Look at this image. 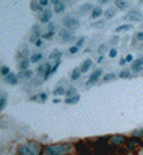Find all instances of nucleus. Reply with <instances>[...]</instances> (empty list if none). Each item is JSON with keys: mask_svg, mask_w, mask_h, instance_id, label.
I'll use <instances>...</instances> for the list:
<instances>
[{"mask_svg": "<svg viewBox=\"0 0 143 155\" xmlns=\"http://www.w3.org/2000/svg\"><path fill=\"white\" fill-rule=\"evenodd\" d=\"M71 145L68 143H56L45 147L46 155H66L71 151Z\"/></svg>", "mask_w": 143, "mask_h": 155, "instance_id": "obj_1", "label": "nucleus"}, {"mask_svg": "<svg viewBox=\"0 0 143 155\" xmlns=\"http://www.w3.org/2000/svg\"><path fill=\"white\" fill-rule=\"evenodd\" d=\"M39 154V146L35 143H26L18 149V155H37Z\"/></svg>", "mask_w": 143, "mask_h": 155, "instance_id": "obj_2", "label": "nucleus"}, {"mask_svg": "<svg viewBox=\"0 0 143 155\" xmlns=\"http://www.w3.org/2000/svg\"><path fill=\"white\" fill-rule=\"evenodd\" d=\"M63 23L67 30H74V28H76L79 26V19H76L74 17H66L63 19Z\"/></svg>", "mask_w": 143, "mask_h": 155, "instance_id": "obj_3", "label": "nucleus"}, {"mask_svg": "<svg viewBox=\"0 0 143 155\" xmlns=\"http://www.w3.org/2000/svg\"><path fill=\"white\" fill-rule=\"evenodd\" d=\"M59 36H61V39H62V41L63 43H66V41H71V40H74V35H72V32H71L70 30H62L61 32H59Z\"/></svg>", "mask_w": 143, "mask_h": 155, "instance_id": "obj_4", "label": "nucleus"}, {"mask_svg": "<svg viewBox=\"0 0 143 155\" xmlns=\"http://www.w3.org/2000/svg\"><path fill=\"white\" fill-rule=\"evenodd\" d=\"M102 75V70L101 69H98V70H95L92 75H90V78L88 79V81H87V85L89 87V85H92V84H94L95 81H97L98 79H99V76Z\"/></svg>", "mask_w": 143, "mask_h": 155, "instance_id": "obj_5", "label": "nucleus"}, {"mask_svg": "<svg viewBox=\"0 0 143 155\" xmlns=\"http://www.w3.org/2000/svg\"><path fill=\"white\" fill-rule=\"evenodd\" d=\"M129 18H130V21L139 22L142 19V13L138 11V9H132V11L129 12Z\"/></svg>", "mask_w": 143, "mask_h": 155, "instance_id": "obj_6", "label": "nucleus"}, {"mask_svg": "<svg viewBox=\"0 0 143 155\" xmlns=\"http://www.w3.org/2000/svg\"><path fill=\"white\" fill-rule=\"evenodd\" d=\"M5 81L8 84H12V85H14V84H17L18 83V78L16 76V74H9L8 76H5Z\"/></svg>", "mask_w": 143, "mask_h": 155, "instance_id": "obj_7", "label": "nucleus"}, {"mask_svg": "<svg viewBox=\"0 0 143 155\" xmlns=\"http://www.w3.org/2000/svg\"><path fill=\"white\" fill-rule=\"evenodd\" d=\"M53 4H54V11H56L57 13H61V12H63V11H65V3L57 2V0H54Z\"/></svg>", "mask_w": 143, "mask_h": 155, "instance_id": "obj_8", "label": "nucleus"}, {"mask_svg": "<svg viewBox=\"0 0 143 155\" xmlns=\"http://www.w3.org/2000/svg\"><path fill=\"white\" fill-rule=\"evenodd\" d=\"M50 18H52V11H49V9H48V11H45L44 13H43V16L40 17V21L44 22V23H46Z\"/></svg>", "mask_w": 143, "mask_h": 155, "instance_id": "obj_9", "label": "nucleus"}, {"mask_svg": "<svg viewBox=\"0 0 143 155\" xmlns=\"http://www.w3.org/2000/svg\"><path fill=\"white\" fill-rule=\"evenodd\" d=\"M142 66H143V58H139V60H137L134 64H133V70L139 71V70H142Z\"/></svg>", "mask_w": 143, "mask_h": 155, "instance_id": "obj_10", "label": "nucleus"}, {"mask_svg": "<svg viewBox=\"0 0 143 155\" xmlns=\"http://www.w3.org/2000/svg\"><path fill=\"white\" fill-rule=\"evenodd\" d=\"M92 60H87V61H84V64L81 65V69H80V71L81 72H87L88 70H89V67L92 66Z\"/></svg>", "mask_w": 143, "mask_h": 155, "instance_id": "obj_11", "label": "nucleus"}, {"mask_svg": "<svg viewBox=\"0 0 143 155\" xmlns=\"http://www.w3.org/2000/svg\"><path fill=\"white\" fill-rule=\"evenodd\" d=\"M79 100H80V96H79V94H75V96H72V97H68V98H66V104H68V105L76 104Z\"/></svg>", "mask_w": 143, "mask_h": 155, "instance_id": "obj_12", "label": "nucleus"}, {"mask_svg": "<svg viewBox=\"0 0 143 155\" xmlns=\"http://www.w3.org/2000/svg\"><path fill=\"white\" fill-rule=\"evenodd\" d=\"M102 14V9L99 8V7H95L94 9H93V12H92V17L93 18H98L99 16Z\"/></svg>", "mask_w": 143, "mask_h": 155, "instance_id": "obj_13", "label": "nucleus"}, {"mask_svg": "<svg viewBox=\"0 0 143 155\" xmlns=\"http://www.w3.org/2000/svg\"><path fill=\"white\" fill-rule=\"evenodd\" d=\"M30 62L31 61H28L27 58H25V60H22L21 61V64H20V67H21V70H27V67H28V65H30Z\"/></svg>", "mask_w": 143, "mask_h": 155, "instance_id": "obj_14", "label": "nucleus"}, {"mask_svg": "<svg viewBox=\"0 0 143 155\" xmlns=\"http://www.w3.org/2000/svg\"><path fill=\"white\" fill-rule=\"evenodd\" d=\"M124 141V137L122 136H113V137L111 138V142L112 143H120Z\"/></svg>", "mask_w": 143, "mask_h": 155, "instance_id": "obj_15", "label": "nucleus"}, {"mask_svg": "<svg viewBox=\"0 0 143 155\" xmlns=\"http://www.w3.org/2000/svg\"><path fill=\"white\" fill-rule=\"evenodd\" d=\"M41 57H43V56L40 54V53H35V54H32V57H31V60H30V61L32 62V64H36L37 61H40V60H41Z\"/></svg>", "mask_w": 143, "mask_h": 155, "instance_id": "obj_16", "label": "nucleus"}, {"mask_svg": "<svg viewBox=\"0 0 143 155\" xmlns=\"http://www.w3.org/2000/svg\"><path fill=\"white\" fill-rule=\"evenodd\" d=\"M41 8H43V7L39 4V2H37V3L32 2V3H31V9H32V11H37V12H40V11H41Z\"/></svg>", "mask_w": 143, "mask_h": 155, "instance_id": "obj_17", "label": "nucleus"}, {"mask_svg": "<svg viewBox=\"0 0 143 155\" xmlns=\"http://www.w3.org/2000/svg\"><path fill=\"white\" fill-rule=\"evenodd\" d=\"M133 26L132 25H122V26H120V27H117L116 28V32H120V31H126V30H130Z\"/></svg>", "mask_w": 143, "mask_h": 155, "instance_id": "obj_18", "label": "nucleus"}, {"mask_svg": "<svg viewBox=\"0 0 143 155\" xmlns=\"http://www.w3.org/2000/svg\"><path fill=\"white\" fill-rule=\"evenodd\" d=\"M80 74H81L80 69H75V70L72 71V75H71V78H72L74 80H76V79H79V78H80Z\"/></svg>", "mask_w": 143, "mask_h": 155, "instance_id": "obj_19", "label": "nucleus"}, {"mask_svg": "<svg viewBox=\"0 0 143 155\" xmlns=\"http://www.w3.org/2000/svg\"><path fill=\"white\" fill-rule=\"evenodd\" d=\"M113 14H115V9H107V11L104 12V16H106V18H112Z\"/></svg>", "mask_w": 143, "mask_h": 155, "instance_id": "obj_20", "label": "nucleus"}, {"mask_svg": "<svg viewBox=\"0 0 143 155\" xmlns=\"http://www.w3.org/2000/svg\"><path fill=\"white\" fill-rule=\"evenodd\" d=\"M45 66H46V71H45V75H44V79H48V76H49L50 75V72H52V69H50V64H49V62H46V64H45Z\"/></svg>", "mask_w": 143, "mask_h": 155, "instance_id": "obj_21", "label": "nucleus"}, {"mask_svg": "<svg viewBox=\"0 0 143 155\" xmlns=\"http://www.w3.org/2000/svg\"><path fill=\"white\" fill-rule=\"evenodd\" d=\"M53 93H54L56 96H61V94H66V91H65L63 88H61V87H59V88L54 89V92H53Z\"/></svg>", "mask_w": 143, "mask_h": 155, "instance_id": "obj_22", "label": "nucleus"}, {"mask_svg": "<svg viewBox=\"0 0 143 155\" xmlns=\"http://www.w3.org/2000/svg\"><path fill=\"white\" fill-rule=\"evenodd\" d=\"M61 56H62V53H61L59 51H54V52L49 56V58H50V60H52V58H58V60H59V57H61Z\"/></svg>", "mask_w": 143, "mask_h": 155, "instance_id": "obj_23", "label": "nucleus"}, {"mask_svg": "<svg viewBox=\"0 0 143 155\" xmlns=\"http://www.w3.org/2000/svg\"><path fill=\"white\" fill-rule=\"evenodd\" d=\"M53 35H54V31H49V32H45L44 35H43V38H44V39H48V40H50V39L53 38Z\"/></svg>", "mask_w": 143, "mask_h": 155, "instance_id": "obj_24", "label": "nucleus"}, {"mask_svg": "<svg viewBox=\"0 0 143 155\" xmlns=\"http://www.w3.org/2000/svg\"><path fill=\"white\" fill-rule=\"evenodd\" d=\"M115 4L117 5V8H120V9H126V3H125V2H115Z\"/></svg>", "mask_w": 143, "mask_h": 155, "instance_id": "obj_25", "label": "nucleus"}, {"mask_svg": "<svg viewBox=\"0 0 143 155\" xmlns=\"http://www.w3.org/2000/svg\"><path fill=\"white\" fill-rule=\"evenodd\" d=\"M113 79H115V74H107V75H104V78H103V80H104V81L113 80Z\"/></svg>", "mask_w": 143, "mask_h": 155, "instance_id": "obj_26", "label": "nucleus"}, {"mask_svg": "<svg viewBox=\"0 0 143 155\" xmlns=\"http://www.w3.org/2000/svg\"><path fill=\"white\" fill-rule=\"evenodd\" d=\"M120 78H129L130 76V71H128V70H124L120 72V75H119Z\"/></svg>", "mask_w": 143, "mask_h": 155, "instance_id": "obj_27", "label": "nucleus"}, {"mask_svg": "<svg viewBox=\"0 0 143 155\" xmlns=\"http://www.w3.org/2000/svg\"><path fill=\"white\" fill-rule=\"evenodd\" d=\"M2 72H3V75L4 76H8L11 72H9V67H7V66H3L2 67Z\"/></svg>", "mask_w": 143, "mask_h": 155, "instance_id": "obj_28", "label": "nucleus"}, {"mask_svg": "<svg viewBox=\"0 0 143 155\" xmlns=\"http://www.w3.org/2000/svg\"><path fill=\"white\" fill-rule=\"evenodd\" d=\"M92 26H93V27H103V26H104V21H98V22H94Z\"/></svg>", "mask_w": 143, "mask_h": 155, "instance_id": "obj_29", "label": "nucleus"}, {"mask_svg": "<svg viewBox=\"0 0 143 155\" xmlns=\"http://www.w3.org/2000/svg\"><path fill=\"white\" fill-rule=\"evenodd\" d=\"M74 93H75V88H71V89H68L67 92H66V96H67V98H68V97H72V96H75Z\"/></svg>", "mask_w": 143, "mask_h": 155, "instance_id": "obj_30", "label": "nucleus"}, {"mask_svg": "<svg viewBox=\"0 0 143 155\" xmlns=\"http://www.w3.org/2000/svg\"><path fill=\"white\" fill-rule=\"evenodd\" d=\"M90 9H94L92 7V4H85V5L83 7V12H88V11H90Z\"/></svg>", "mask_w": 143, "mask_h": 155, "instance_id": "obj_31", "label": "nucleus"}, {"mask_svg": "<svg viewBox=\"0 0 143 155\" xmlns=\"http://www.w3.org/2000/svg\"><path fill=\"white\" fill-rule=\"evenodd\" d=\"M116 54H117V51L115 49V48H112V49H110V57H116Z\"/></svg>", "mask_w": 143, "mask_h": 155, "instance_id": "obj_32", "label": "nucleus"}, {"mask_svg": "<svg viewBox=\"0 0 143 155\" xmlns=\"http://www.w3.org/2000/svg\"><path fill=\"white\" fill-rule=\"evenodd\" d=\"M84 41H85V38H80V40H78V43H76V47L80 48L84 44Z\"/></svg>", "mask_w": 143, "mask_h": 155, "instance_id": "obj_33", "label": "nucleus"}, {"mask_svg": "<svg viewBox=\"0 0 143 155\" xmlns=\"http://www.w3.org/2000/svg\"><path fill=\"white\" fill-rule=\"evenodd\" d=\"M107 49V45L106 44H102V45H99V48H98V52L99 53H103L104 51H106Z\"/></svg>", "mask_w": 143, "mask_h": 155, "instance_id": "obj_34", "label": "nucleus"}, {"mask_svg": "<svg viewBox=\"0 0 143 155\" xmlns=\"http://www.w3.org/2000/svg\"><path fill=\"white\" fill-rule=\"evenodd\" d=\"M78 52H79V48H78V47L70 48V53H71V54H75V53H78Z\"/></svg>", "mask_w": 143, "mask_h": 155, "instance_id": "obj_35", "label": "nucleus"}, {"mask_svg": "<svg viewBox=\"0 0 143 155\" xmlns=\"http://www.w3.org/2000/svg\"><path fill=\"white\" fill-rule=\"evenodd\" d=\"M5 104H7V100L5 98H0V110H2L4 106H5Z\"/></svg>", "mask_w": 143, "mask_h": 155, "instance_id": "obj_36", "label": "nucleus"}, {"mask_svg": "<svg viewBox=\"0 0 143 155\" xmlns=\"http://www.w3.org/2000/svg\"><path fill=\"white\" fill-rule=\"evenodd\" d=\"M32 75V72L30 71V70H28V71H25V72H23V76H25V78H27V79H28V78H30Z\"/></svg>", "mask_w": 143, "mask_h": 155, "instance_id": "obj_37", "label": "nucleus"}, {"mask_svg": "<svg viewBox=\"0 0 143 155\" xmlns=\"http://www.w3.org/2000/svg\"><path fill=\"white\" fill-rule=\"evenodd\" d=\"M125 61H126V62H132V61H133V56H132V54H128L126 58H125Z\"/></svg>", "mask_w": 143, "mask_h": 155, "instance_id": "obj_38", "label": "nucleus"}, {"mask_svg": "<svg viewBox=\"0 0 143 155\" xmlns=\"http://www.w3.org/2000/svg\"><path fill=\"white\" fill-rule=\"evenodd\" d=\"M137 39L138 40H143V32H138L137 34Z\"/></svg>", "mask_w": 143, "mask_h": 155, "instance_id": "obj_39", "label": "nucleus"}, {"mask_svg": "<svg viewBox=\"0 0 143 155\" xmlns=\"http://www.w3.org/2000/svg\"><path fill=\"white\" fill-rule=\"evenodd\" d=\"M39 4H40L41 7H45L46 4H48V0H41V2H39Z\"/></svg>", "mask_w": 143, "mask_h": 155, "instance_id": "obj_40", "label": "nucleus"}, {"mask_svg": "<svg viewBox=\"0 0 143 155\" xmlns=\"http://www.w3.org/2000/svg\"><path fill=\"white\" fill-rule=\"evenodd\" d=\"M35 44H36V47H40V45H41V40H40V39L35 40Z\"/></svg>", "mask_w": 143, "mask_h": 155, "instance_id": "obj_41", "label": "nucleus"}, {"mask_svg": "<svg viewBox=\"0 0 143 155\" xmlns=\"http://www.w3.org/2000/svg\"><path fill=\"white\" fill-rule=\"evenodd\" d=\"M40 98H41L43 101L46 100V93H41V94H40Z\"/></svg>", "mask_w": 143, "mask_h": 155, "instance_id": "obj_42", "label": "nucleus"}, {"mask_svg": "<svg viewBox=\"0 0 143 155\" xmlns=\"http://www.w3.org/2000/svg\"><path fill=\"white\" fill-rule=\"evenodd\" d=\"M117 40H119V36H116V38H113L112 40H111V43L112 44H115V43H117Z\"/></svg>", "mask_w": 143, "mask_h": 155, "instance_id": "obj_43", "label": "nucleus"}, {"mask_svg": "<svg viewBox=\"0 0 143 155\" xmlns=\"http://www.w3.org/2000/svg\"><path fill=\"white\" fill-rule=\"evenodd\" d=\"M103 61V57L101 56V57H98V64H99V62H102Z\"/></svg>", "mask_w": 143, "mask_h": 155, "instance_id": "obj_44", "label": "nucleus"}, {"mask_svg": "<svg viewBox=\"0 0 143 155\" xmlns=\"http://www.w3.org/2000/svg\"><path fill=\"white\" fill-rule=\"evenodd\" d=\"M125 62H126L125 60H120V65H125Z\"/></svg>", "mask_w": 143, "mask_h": 155, "instance_id": "obj_45", "label": "nucleus"}, {"mask_svg": "<svg viewBox=\"0 0 143 155\" xmlns=\"http://www.w3.org/2000/svg\"><path fill=\"white\" fill-rule=\"evenodd\" d=\"M0 71H2V69H0Z\"/></svg>", "mask_w": 143, "mask_h": 155, "instance_id": "obj_46", "label": "nucleus"}, {"mask_svg": "<svg viewBox=\"0 0 143 155\" xmlns=\"http://www.w3.org/2000/svg\"><path fill=\"white\" fill-rule=\"evenodd\" d=\"M0 98H2V97H0Z\"/></svg>", "mask_w": 143, "mask_h": 155, "instance_id": "obj_47", "label": "nucleus"}]
</instances>
